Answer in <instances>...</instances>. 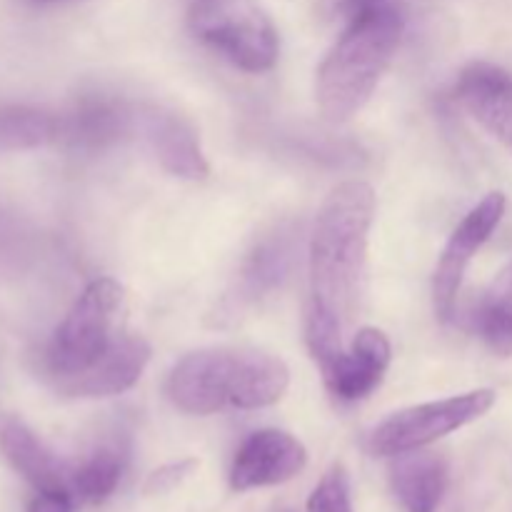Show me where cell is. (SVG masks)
I'll return each instance as SVG.
<instances>
[{
  "mask_svg": "<svg viewBox=\"0 0 512 512\" xmlns=\"http://www.w3.org/2000/svg\"><path fill=\"white\" fill-rule=\"evenodd\" d=\"M375 193L363 180H348L325 198L310 235L308 315L348 328L360 310L368 270V240Z\"/></svg>",
  "mask_w": 512,
  "mask_h": 512,
  "instance_id": "obj_1",
  "label": "cell"
},
{
  "mask_svg": "<svg viewBox=\"0 0 512 512\" xmlns=\"http://www.w3.org/2000/svg\"><path fill=\"white\" fill-rule=\"evenodd\" d=\"M405 18L388 0H368L350 10V23L318 68L315 98L328 123H348L363 110L393 63Z\"/></svg>",
  "mask_w": 512,
  "mask_h": 512,
  "instance_id": "obj_2",
  "label": "cell"
},
{
  "mask_svg": "<svg viewBox=\"0 0 512 512\" xmlns=\"http://www.w3.org/2000/svg\"><path fill=\"white\" fill-rule=\"evenodd\" d=\"M290 370L278 355L253 348H205L185 355L170 370L165 395L188 415L223 408H270L288 393Z\"/></svg>",
  "mask_w": 512,
  "mask_h": 512,
  "instance_id": "obj_3",
  "label": "cell"
},
{
  "mask_svg": "<svg viewBox=\"0 0 512 512\" xmlns=\"http://www.w3.org/2000/svg\"><path fill=\"white\" fill-rule=\"evenodd\" d=\"M123 308V285L113 278H98L78 295L55 328L45 350V368L63 388L93 368L120 338L118 315Z\"/></svg>",
  "mask_w": 512,
  "mask_h": 512,
  "instance_id": "obj_4",
  "label": "cell"
},
{
  "mask_svg": "<svg viewBox=\"0 0 512 512\" xmlns=\"http://www.w3.org/2000/svg\"><path fill=\"white\" fill-rule=\"evenodd\" d=\"M190 28L245 73H265L278 63V30L255 0H193Z\"/></svg>",
  "mask_w": 512,
  "mask_h": 512,
  "instance_id": "obj_5",
  "label": "cell"
},
{
  "mask_svg": "<svg viewBox=\"0 0 512 512\" xmlns=\"http://www.w3.org/2000/svg\"><path fill=\"white\" fill-rule=\"evenodd\" d=\"M495 405V390L480 388L470 393L453 395L433 403L413 405L385 418L370 433L368 450L378 458H395V455L420 450L465 425L483 418Z\"/></svg>",
  "mask_w": 512,
  "mask_h": 512,
  "instance_id": "obj_6",
  "label": "cell"
},
{
  "mask_svg": "<svg viewBox=\"0 0 512 512\" xmlns=\"http://www.w3.org/2000/svg\"><path fill=\"white\" fill-rule=\"evenodd\" d=\"M505 205H508V200L503 193L485 195L450 235L433 275V305L440 320L453 318L465 270L473 263L475 253L488 243L490 235L500 225Z\"/></svg>",
  "mask_w": 512,
  "mask_h": 512,
  "instance_id": "obj_7",
  "label": "cell"
},
{
  "mask_svg": "<svg viewBox=\"0 0 512 512\" xmlns=\"http://www.w3.org/2000/svg\"><path fill=\"white\" fill-rule=\"evenodd\" d=\"M293 255H295V235L293 230L280 225L273 233L265 235L263 240L253 245L248 255H245L243 265L238 270L233 288L225 293L223 303H220L215 318L235 320L240 313L253 308L263 298H268L273 290L288 280L290 268H293Z\"/></svg>",
  "mask_w": 512,
  "mask_h": 512,
  "instance_id": "obj_8",
  "label": "cell"
},
{
  "mask_svg": "<svg viewBox=\"0 0 512 512\" xmlns=\"http://www.w3.org/2000/svg\"><path fill=\"white\" fill-rule=\"evenodd\" d=\"M308 465V450L285 430H258L240 445L230 468V488L238 493L273 488L293 480Z\"/></svg>",
  "mask_w": 512,
  "mask_h": 512,
  "instance_id": "obj_9",
  "label": "cell"
},
{
  "mask_svg": "<svg viewBox=\"0 0 512 512\" xmlns=\"http://www.w3.org/2000/svg\"><path fill=\"white\" fill-rule=\"evenodd\" d=\"M135 128V110L110 95H83L60 115V140L78 153H103L123 143Z\"/></svg>",
  "mask_w": 512,
  "mask_h": 512,
  "instance_id": "obj_10",
  "label": "cell"
},
{
  "mask_svg": "<svg viewBox=\"0 0 512 512\" xmlns=\"http://www.w3.org/2000/svg\"><path fill=\"white\" fill-rule=\"evenodd\" d=\"M390 340L378 328H360L348 350L323 370L328 390L338 400H363L383 383L390 365Z\"/></svg>",
  "mask_w": 512,
  "mask_h": 512,
  "instance_id": "obj_11",
  "label": "cell"
},
{
  "mask_svg": "<svg viewBox=\"0 0 512 512\" xmlns=\"http://www.w3.org/2000/svg\"><path fill=\"white\" fill-rule=\"evenodd\" d=\"M463 108L512 150V75L493 63H470L455 83Z\"/></svg>",
  "mask_w": 512,
  "mask_h": 512,
  "instance_id": "obj_12",
  "label": "cell"
},
{
  "mask_svg": "<svg viewBox=\"0 0 512 512\" xmlns=\"http://www.w3.org/2000/svg\"><path fill=\"white\" fill-rule=\"evenodd\" d=\"M150 363V345L140 335H125L110 345L108 353L85 370L80 378L70 380L60 388V393L73 398H113L125 393L143 378Z\"/></svg>",
  "mask_w": 512,
  "mask_h": 512,
  "instance_id": "obj_13",
  "label": "cell"
},
{
  "mask_svg": "<svg viewBox=\"0 0 512 512\" xmlns=\"http://www.w3.org/2000/svg\"><path fill=\"white\" fill-rule=\"evenodd\" d=\"M145 135H148V143L158 163L170 175L185 180H203L210 173L198 133L183 115L153 110L145 115Z\"/></svg>",
  "mask_w": 512,
  "mask_h": 512,
  "instance_id": "obj_14",
  "label": "cell"
},
{
  "mask_svg": "<svg viewBox=\"0 0 512 512\" xmlns=\"http://www.w3.org/2000/svg\"><path fill=\"white\" fill-rule=\"evenodd\" d=\"M0 453L10 468L35 490H70V473L63 460L20 420H8L0 430Z\"/></svg>",
  "mask_w": 512,
  "mask_h": 512,
  "instance_id": "obj_15",
  "label": "cell"
},
{
  "mask_svg": "<svg viewBox=\"0 0 512 512\" xmlns=\"http://www.w3.org/2000/svg\"><path fill=\"white\" fill-rule=\"evenodd\" d=\"M390 488L405 512H438L448 490V463L423 448L395 455Z\"/></svg>",
  "mask_w": 512,
  "mask_h": 512,
  "instance_id": "obj_16",
  "label": "cell"
},
{
  "mask_svg": "<svg viewBox=\"0 0 512 512\" xmlns=\"http://www.w3.org/2000/svg\"><path fill=\"white\" fill-rule=\"evenodd\" d=\"M60 140V115L40 105L0 103V153L45 148Z\"/></svg>",
  "mask_w": 512,
  "mask_h": 512,
  "instance_id": "obj_17",
  "label": "cell"
},
{
  "mask_svg": "<svg viewBox=\"0 0 512 512\" xmlns=\"http://www.w3.org/2000/svg\"><path fill=\"white\" fill-rule=\"evenodd\" d=\"M125 450L110 443L95 450L88 460L70 473V493L75 500L88 505H100L115 493L125 473Z\"/></svg>",
  "mask_w": 512,
  "mask_h": 512,
  "instance_id": "obj_18",
  "label": "cell"
},
{
  "mask_svg": "<svg viewBox=\"0 0 512 512\" xmlns=\"http://www.w3.org/2000/svg\"><path fill=\"white\" fill-rule=\"evenodd\" d=\"M475 330L495 355H512V263L478 305Z\"/></svg>",
  "mask_w": 512,
  "mask_h": 512,
  "instance_id": "obj_19",
  "label": "cell"
},
{
  "mask_svg": "<svg viewBox=\"0 0 512 512\" xmlns=\"http://www.w3.org/2000/svg\"><path fill=\"white\" fill-rule=\"evenodd\" d=\"M308 512H353L350 505V480L343 465H333L320 478L308 498Z\"/></svg>",
  "mask_w": 512,
  "mask_h": 512,
  "instance_id": "obj_20",
  "label": "cell"
},
{
  "mask_svg": "<svg viewBox=\"0 0 512 512\" xmlns=\"http://www.w3.org/2000/svg\"><path fill=\"white\" fill-rule=\"evenodd\" d=\"M195 460H178V463H168L163 468L155 470L145 483V493L148 495H165L170 490L178 488L185 478L195 470Z\"/></svg>",
  "mask_w": 512,
  "mask_h": 512,
  "instance_id": "obj_21",
  "label": "cell"
},
{
  "mask_svg": "<svg viewBox=\"0 0 512 512\" xmlns=\"http://www.w3.org/2000/svg\"><path fill=\"white\" fill-rule=\"evenodd\" d=\"M28 512H75V498L70 490H38Z\"/></svg>",
  "mask_w": 512,
  "mask_h": 512,
  "instance_id": "obj_22",
  "label": "cell"
},
{
  "mask_svg": "<svg viewBox=\"0 0 512 512\" xmlns=\"http://www.w3.org/2000/svg\"><path fill=\"white\" fill-rule=\"evenodd\" d=\"M348 3H350V10H353V8H358V5L368 3V0H348Z\"/></svg>",
  "mask_w": 512,
  "mask_h": 512,
  "instance_id": "obj_23",
  "label": "cell"
},
{
  "mask_svg": "<svg viewBox=\"0 0 512 512\" xmlns=\"http://www.w3.org/2000/svg\"><path fill=\"white\" fill-rule=\"evenodd\" d=\"M30 3H40V5H43V3H63V0H30Z\"/></svg>",
  "mask_w": 512,
  "mask_h": 512,
  "instance_id": "obj_24",
  "label": "cell"
}]
</instances>
